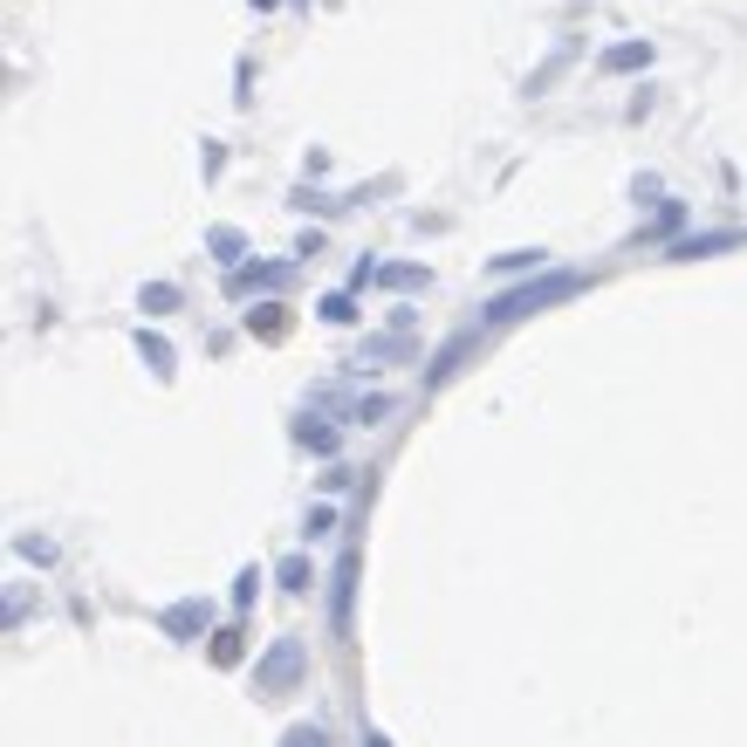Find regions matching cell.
<instances>
[{
	"instance_id": "6da1fadb",
	"label": "cell",
	"mask_w": 747,
	"mask_h": 747,
	"mask_svg": "<svg viewBox=\"0 0 747 747\" xmlns=\"http://www.w3.org/2000/svg\"><path fill=\"white\" fill-rule=\"evenodd\" d=\"M576 289H583V274H542V282H528V289L494 295V302H487V323H494V330H501V323H522V316H535V309L576 295Z\"/></svg>"
},
{
	"instance_id": "7a4b0ae2",
	"label": "cell",
	"mask_w": 747,
	"mask_h": 747,
	"mask_svg": "<svg viewBox=\"0 0 747 747\" xmlns=\"http://www.w3.org/2000/svg\"><path fill=\"white\" fill-rule=\"evenodd\" d=\"M302 665H309L302 638H274V645L261 652V673H254V693H261V699H274V693H295V679H302Z\"/></svg>"
},
{
	"instance_id": "3957f363",
	"label": "cell",
	"mask_w": 747,
	"mask_h": 747,
	"mask_svg": "<svg viewBox=\"0 0 747 747\" xmlns=\"http://www.w3.org/2000/svg\"><path fill=\"white\" fill-rule=\"evenodd\" d=\"M159 632H165V638H200V632H206V604L192 597V604H172V610H159Z\"/></svg>"
},
{
	"instance_id": "277c9868",
	"label": "cell",
	"mask_w": 747,
	"mask_h": 747,
	"mask_svg": "<svg viewBox=\"0 0 747 747\" xmlns=\"http://www.w3.org/2000/svg\"><path fill=\"white\" fill-rule=\"evenodd\" d=\"M740 241L747 233H693V241H673V261H706V254H727Z\"/></svg>"
},
{
	"instance_id": "5b68a950",
	"label": "cell",
	"mask_w": 747,
	"mask_h": 747,
	"mask_svg": "<svg viewBox=\"0 0 747 747\" xmlns=\"http://www.w3.org/2000/svg\"><path fill=\"white\" fill-rule=\"evenodd\" d=\"M350 597H357V556L336 563V604H330V624H336V632H350Z\"/></svg>"
},
{
	"instance_id": "8992f818",
	"label": "cell",
	"mask_w": 747,
	"mask_h": 747,
	"mask_svg": "<svg viewBox=\"0 0 747 747\" xmlns=\"http://www.w3.org/2000/svg\"><path fill=\"white\" fill-rule=\"evenodd\" d=\"M282 282H289V267H282V261H267V267L254 261V267H233V282H226V289H233V295H248V289H282Z\"/></svg>"
},
{
	"instance_id": "52a82bcc",
	"label": "cell",
	"mask_w": 747,
	"mask_h": 747,
	"mask_svg": "<svg viewBox=\"0 0 747 747\" xmlns=\"http://www.w3.org/2000/svg\"><path fill=\"white\" fill-rule=\"evenodd\" d=\"M604 69H610V75H632V69H652V42H610V49H604Z\"/></svg>"
},
{
	"instance_id": "ba28073f",
	"label": "cell",
	"mask_w": 747,
	"mask_h": 747,
	"mask_svg": "<svg viewBox=\"0 0 747 747\" xmlns=\"http://www.w3.org/2000/svg\"><path fill=\"white\" fill-rule=\"evenodd\" d=\"M206 248H213V261L241 267V254H248V233H241V226H213V233H206Z\"/></svg>"
},
{
	"instance_id": "9c48e42d",
	"label": "cell",
	"mask_w": 747,
	"mask_h": 747,
	"mask_svg": "<svg viewBox=\"0 0 747 747\" xmlns=\"http://www.w3.org/2000/svg\"><path fill=\"white\" fill-rule=\"evenodd\" d=\"M138 357H144L151 371H159V377H172V371H179V357H172V343H165V336H151V330H138Z\"/></svg>"
},
{
	"instance_id": "30bf717a",
	"label": "cell",
	"mask_w": 747,
	"mask_h": 747,
	"mask_svg": "<svg viewBox=\"0 0 747 747\" xmlns=\"http://www.w3.org/2000/svg\"><path fill=\"white\" fill-rule=\"evenodd\" d=\"M432 274L418 267V261H391V267H377V289H425Z\"/></svg>"
},
{
	"instance_id": "8fae6325",
	"label": "cell",
	"mask_w": 747,
	"mask_h": 747,
	"mask_svg": "<svg viewBox=\"0 0 747 747\" xmlns=\"http://www.w3.org/2000/svg\"><path fill=\"white\" fill-rule=\"evenodd\" d=\"M248 330L274 343V336H282V330H289V316H282V302H261V309H248Z\"/></svg>"
},
{
	"instance_id": "7c38bea8",
	"label": "cell",
	"mask_w": 747,
	"mask_h": 747,
	"mask_svg": "<svg viewBox=\"0 0 747 747\" xmlns=\"http://www.w3.org/2000/svg\"><path fill=\"white\" fill-rule=\"evenodd\" d=\"M138 309H151V316H165V309H179V289H172V282H144Z\"/></svg>"
},
{
	"instance_id": "4fadbf2b",
	"label": "cell",
	"mask_w": 747,
	"mask_h": 747,
	"mask_svg": "<svg viewBox=\"0 0 747 747\" xmlns=\"http://www.w3.org/2000/svg\"><path fill=\"white\" fill-rule=\"evenodd\" d=\"M282 747H330V734H323L316 720H302V727H289V734H282Z\"/></svg>"
},
{
	"instance_id": "5bb4252c",
	"label": "cell",
	"mask_w": 747,
	"mask_h": 747,
	"mask_svg": "<svg viewBox=\"0 0 747 747\" xmlns=\"http://www.w3.org/2000/svg\"><path fill=\"white\" fill-rule=\"evenodd\" d=\"M542 261H548L542 248H515V254H501L494 267H501V274H522V267H542Z\"/></svg>"
},
{
	"instance_id": "9a60e30c",
	"label": "cell",
	"mask_w": 747,
	"mask_h": 747,
	"mask_svg": "<svg viewBox=\"0 0 747 747\" xmlns=\"http://www.w3.org/2000/svg\"><path fill=\"white\" fill-rule=\"evenodd\" d=\"M213 665H241V632H220L213 638Z\"/></svg>"
},
{
	"instance_id": "2e32d148",
	"label": "cell",
	"mask_w": 747,
	"mask_h": 747,
	"mask_svg": "<svg viewBox=\"0 0 747 747\" xmlns=\"http://www.w3.org/2000/svg\"><path fill=\"white\" fill-rule=\"evenodd\" d=\"M323 323H357V302H350V295H330V302H323Z\"/></svg>"
},
{
	"instance_id": "e0dca14e",
	"label": "cell",
	"mask_w": 747,
	"mask_h": 747,
	"mask_svg": "<svg viewBox=\"0 0 747 747\" xmlns=\"http://www.w3.org/2000/svg\"><path fill=\"white\" fill-rule=\"evenodd\" d=\"M274 576H282V589H309V563H302V556H289Z\"/></svg>"
},
{
	"instance_id": "ac0fdd59",
	"label": "cell",
	"mask_w": 747,
	"mask_h": 747,
	"mask_svg": "<svg viewBox=\"0 0 747 747\" xmlns=\"http://www.w3.org/2000/svg\"><path fill=\"white\" fill-rule=\"evenodd\" d=\"M302 446H316V453H336V432H330V425H302Z\"/></svg>"
},
{
	"instance_id": "d6986e66",
	"label": "cell",
	"mask_w": 747,
	"mask_h": 747,
	"mask_svg": "<svg viewBox=\"0 0 747 747\" xmlns=\"http://www.w3.org/2000/svg\"><path fill=\"white\" fill-rule=\"evenodd\" d=\"M364 747H391V740H384V734H364Z\"/></svg>"
},
{
	"instance_id": "ffe728a7",
	"label": "cell",
	"mask_w": 747,
	"mask_h": 747,
	"mask_svg": "<svg viewBox=\"0 0 747 747\" xmlns=\"http://www.w3.org/2000/svg\"><path fill=\"white\" fill-rule=\"evenodd\" d=\"M254 8H274V0H254Z\"/></svg>"
}]
</instances>
